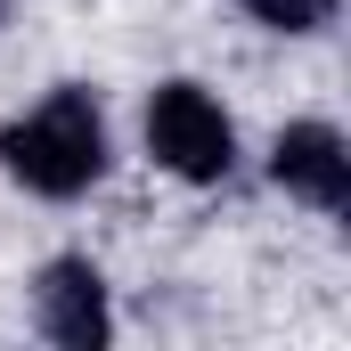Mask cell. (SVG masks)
I'll list each match as a JSON object with an SVG mask.
<instances>
[{
  "instance_id": "6",
  "label": "cell",
  "mask_w": 351,
  "mask_h": 351,
  "mask_svg": "<svg viewBox=\"0 0 351 351\" xmlns=\"http://www.w3.org/2000/svg\"><path fill=\"white\" fill-rule=\"evenodd\" d=\"M8 8H16V0H0V25H8Z\"/></svg>"
},
{
  "instance_id": "2",
  "label": "cell",
  "mask_w": 351,
  "mask_h": 351,
  "mask_svg": "<svg viewBox=\"0 0 351 351\" xmlns=\"http://www.w3.org/2000/svg\"><path fill=\"white\" fill-rule=\"evenodd\" d=\"M139 147L180 188H221V180L237 172V114L204 82L172 74V82L147 90V106H139Z\"/></svg>"
},
{
  "instance_id": "3",
  "label": "cell",
  "mask_w": 351,
  "mask_h": 351,
  "mask_svg": "<svg viewBox=\"0 0 351 351\" xmlns=\"http://www.w3.org/2000/svg\"><path fill=\"white\" fill-rule=\"evenodd\" d=\"M33 335L58 351H106L114 343V286L90 254H49L33 269Z\"/></svg>"
},
{
  "instance_id": "5",
  "label": "cell",
  "mask_w": 351,
  "mask_h": 351,
  "mask_svg": "<svg viewBox=\"0 0 351 351\" xmlns=\"http://www.w3.org/2000/svg\"><path fill=\"white\" fill-rule=\"evenodd\" d=\"M229 8H245L262 33L311 41V33H327V25H335V8H343V0H229Z\"/></svg>"
},
{
  "instance_id": "4",
  "label": "cell",
  "mask_w": 351,
  "mask_h": 351,
  "mask_svg": "<svg viewBox=\"0 0 351 351\" xmlns=\"http://www.w3.org/2000/svg\"><path fill=\"white\" fill-rule=\"evenodd\" d=\"M269 188H286L294 204H311V213H327V221H343L351 213V139L327 123V114H302V123H286L278 139H269Z\"/></svg>"
},
{
  "instance_id": "1",
  "label": "cell",
  "mask_w": 351,
  "mask_h": 351,
  "mask_svg": "<svg viewBox=\"0 0 351 351\" xmlns=\"http://www.w3.org/2000/svg\"><path fill=\"white\" fill-rule=\"evenodd\" d=\"M106 164H114V131H106V106H98L90 82H58L25 114L0 123V172L25 196H41V204L90 196L106 180Z\"/></svg>"
}]
</instances>
